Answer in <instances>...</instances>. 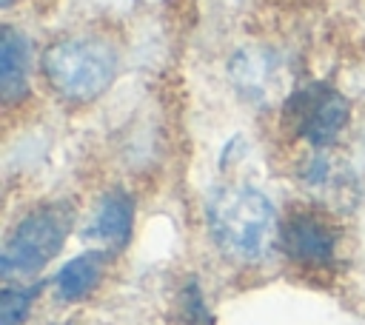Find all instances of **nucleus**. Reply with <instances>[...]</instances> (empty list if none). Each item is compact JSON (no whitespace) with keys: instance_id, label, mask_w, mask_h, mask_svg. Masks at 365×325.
I'll list each match as a JSON object with an SVG mask.
<instances>
[{"instance_id":"obj_2","label":"nucleus","mask_w":365,"mask_h":325,"mask_svg":"<svg viewBox=\"0 0 365 325\" xmlns=\"http://www.w3.org/2000/svg\"><path fill=\"white\" fill-rule=\"evenodd\" d=\"M43 68L51 88L68 103H88L100 97L117 71L114 51L88 37H66L48 46L43 54Z\"/></svg>"},{"instance_id":"obj_8","label":"nucleus","mask_w":365,"mask_h":325,"mask_svg":"<svg viewBox=\"0 0 365 325\" xmlns=\"http://www.w3.org/2000/svg\"><path fill=\"white\" fill-rule=\"evenodd\" d=\"M103 265H106V254L103 251H86V254L68 259L54 277L57 299L74 302V299H83L86 294H91V288L103 277Z\"/></svg>"},{"instance_id":"obj_9","label":"nucleus","mask_w":365,"mask_h":325,"mask_svg":"<svg viewBox=\"0 0 365 325\" xmlns=\"http://www.w3.org/2000/svg\"><path fill=\"white\" fill-rule=\"evenodd\" d=\"M26 71H29V43L14 29H3V54H0V88L3 100L11 103L26 91Z\"/></svg>"},{"instance_id":"obj_3","label":"nucleus","mask_w":365,"mask_h":325,"mask_svg":"<svg viewBox=\"0 0 365 325\" xmlns=\"http://www.w3.org/2000/svg\"><path fill=\"white\" fill-rule=\"evenodd\" d=\"M71 228V211L66 205H43L26 214L9 234L0 257V271L6 279H23L37 274L63 248Z\"/></svg>"},{"instance_id":"obj_7","label":"nucleus","mask_w":365,"mask_h":325,"mask_svg":"<svg viewBox=\"0 0 365 325\" xmlns=\"http://www.w3.org/2000/svg\"><path fill=\"white\" fill-rule=\"evenodd\" d=\"M134 222V202L125 191H111L103 197L94 220L86 228V237L100 242L103 248H120L131 237Z\"/></svg>"},{"instance_id":"obj_12","label":"nucleus","mask_w":365,"mask_h":325,"mask_svg":"<svg viewBox=\"0 0 365 325\" xmlns=\"http://www.w3.org/2000/svg\"><path fill=\"white\" fill-rule=\"evenodd\" d=\"M182 305H185V319L194 325H208V311L202 302V294L197 285H188V291L182 294Z\"/></svg>"},{"instance_id":"obj_11","label":"nucleus","mask_w":365,"mask_h":325,"mask_svg":"<svg viewBox=\"0 0 365 325\" xmlns=\"http://www.w3.org/2000/svg\"><path fill=\"white\" fill-rule=\"evenodd\" d=\"M37 291H40L37 285L34 288H6L0 296V325H23Z\"/></svg>"},{"instance_id":"obj_1","label":"nucleus","mask_w":365,"mask_h":325,"mask_svg":"<svg viewBox=\"0 0 365 325\" xmlns=\"http://www.w3.org/2000/svg\"><path fill=\"white\" fill-rule=\"evenodd\" d=\"M208 228L228 257L245 262L265 257L279 239V222L268 197L248 185H228L211 197Z\"/></svg>"},{"instance_id":"obj_10","label":"nucleus","mask_w":365,"mask_h":325,"mask_svg":"<svg viewBox=\"0 0 365 325\" xmlns=\"http://www.w3.org/2000/svg\"><path fill=\"white\" fill-rule=\"evenodd\" d=\"M305 182H308V188L317 191V197L336 200V202H342V200L348 197V185H351V180L345 177L342 165L334 162L328 154H317V157L308 162V168H305Z\"/></svg>"},{"instance_id":"obj_4","label":"nucleus","mask_w":365,"mask_h":325,"mask_svg":"<svg viewBox=\"0 0 365 325\" xmlns=\"http://www.w3.org/2000/svg\"><path fill=\"white\" fill-rule=\"evenodd\" d=\"M285 120L294 134L325 148L336 140V134L348 123V100L336 88L325 83H314V86L297 88L288 97Z\"/></svg>"},{"instance_id":"obj_6","label":"nucleus","mask_w":365,"mask_h":325,"mask_svg":"<svg viewBox=\"0 0 365 325\" xmlns=\"http://www.w3.org/2000/svg\"><path fill=\"white\" fill-rule=\"evenodd\" d=\"M228 80L234 83V88L242 97H248L254 103H262L265 97H271V91L279 80L277 57L265 48H257V46L240 48L228 60Z\"/></svg>"},{"instance_id":"obj_5","label":"nucleus","mask_w":365,"mask_h":325,"mask_svg":"<svg viewBox=\"0 0 365 325\" xmlns=\"http://www.w3.org/2000/svg\"><path fill=\"white\" fill-rule=\"evenodd\" d=\"M282 251L299 265H328L336 251V231L311 211L294 214L285 225H279Z\"/></svg>"}]
</instances>
